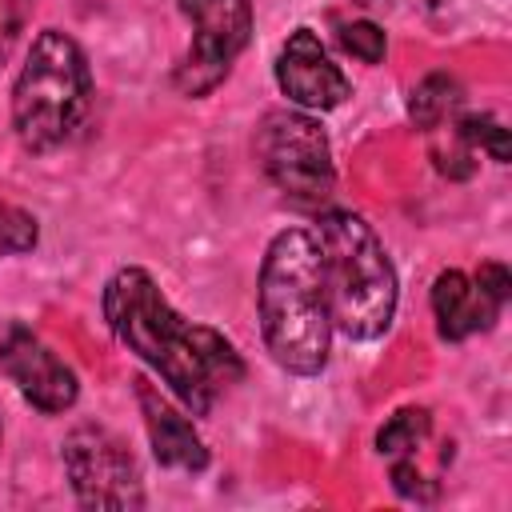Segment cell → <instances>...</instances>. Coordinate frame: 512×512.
I'll use <instances>...</instances> for the list:
<instances>
[{
  "instance_id": "obj_12",
  "label": "cell",
  "mask_w": 512,
  "mask_h": 512,
  "mask_svg": "<svg viewBox=\"0 0 512 512\" xmlns=\"http://www.w3.org/2000/svg\"><path fill=\"white\" fill-rule=\"evenodd\" d=\"M460 108H464V88H460V80L448 76V72L424 76V80L412 88V96H408V116H412V124H416L420 132H432V128H440V124H448L452 116H460Z\"/></svg>"
},
{
  "instance_id": "obj_19",
  "label": "cell",
  "mask_w": 512,
  "mask_h": 512,
  "mask_svg": "<svg viewBox=\"0 0 512 512\" xmlns=\"http://www.w3.org/2000/svg\"><path fill=\"white\" fill-rule=\"evenodd\" d=\"M368 8H384V12H396V16H428V12H440L448 0H360Z\"/></svg>"
},
{
  "instance_id": "obj_11",
  "label": "cell",
  "mask_w": 512,
  "mask_h": 512,
  "mask_svg": "<svg viewBox=\"0 0 512 512\" xmlns=\"http://www.w3.org/2000/svg\"><path fill=\"white\" fill-rule=\"evenodd\" d=\"M500 300H492L472 276H464L460 268H448L432 280V316H436V332L444 340H464L472 332H484L496 324L500 316Z\"/></svg>"
},
{
  "instance_id": "obj_7",
  "label": "cell",
  "mask_w": 512,
  "mask_h": 512,
  "mask_svg": "<svg viewBox=\"0 0 512 512\" xmlns=\"http://www.w3.org/2000/svg\"><path fill=\"white\" fill-rule=\"evenodd\" d=\"M60 460H64L68 484H72V492L84 508L124 512V508L144 504V484H140L136 456L128 452V444L116 432H108L100 424H80L64 436Z\"/></svg>"
},
{
  "instance_id": "obj_2",
  "label": "cell",
  "mask_w": 512,
  "mask_h": 512,
  "mask_svg": "<svg viewBox=\"0 0 512 512\" xmlns=\"http://www.w3.org/2000/svg\"><path fill=\"white\" fill-rule=\"evenodd\" d=\"M256 316L268 356L292 376H316L332 348V312L320 248L308 228L272 236L256 276Z\"/></svg>"
},
{
  "instance_id": "obj_1",
  "label": "cell",
  "mask_w": 512,
  "mask_h": 512,
  "mask_svg": "<svg viewBox=\"0 0 512 512\" xmlns=\"http://www.w3.org/2000/svg\"><path fill=\"white\" fill-rule=\"evenodd\" d=\"M100 312L112 336L128 352H136L192 416L212 412V404L244 380L236 344L212 324L180 316L152 272L140 264H124L108 276Z\"/></svg>"
},
{
  "instance_id": "obj_4",
  "label": "cell",
  "mask_w": 512,
  "mask_h": 512,
  "mask_svg": "<svg viewBox=\"0 0 512 512\" xmlns=\"http://www.w3.org/2000/svg\"><path fill=\"white\" fill-rule=\"evenodd\" d=\"M92 108V68L84 48L60 32L44 28L12 84V128L28 152H52L76 136Z\"/></svg>"
},
{
  "instance_id": "obj_17",
  "label": "cell",
  "mask_w": 512,
  "mask_h": 512,
  "mask_svg": "<svg viewBox=\"0 0 512 512\" xmlns=\"http://www.w3.org/2000/svg\"><path fill=\"white\" fill-rule=\"evenodd\" d=\"M32 8H36V0H0V64L8 60V52L20 40V32L28 28Z\"/></svg>"
},
{
  "instance_id": "obj_6",
  "label": "cell",
  "mask_w": 512,
  "mask_h": 512,
  "mask_svg": "<svg viewBox=\"0 0 512 512\" xmlns=\"http://www.w3.org/2000/svg\"><path fill=\"white\" fill-rule=\"evenodd\" d=\"M192 24V44L180 56L172 84L184 96H208L252 36V0H176Z\"/></svg>"
},
{
  "instance_id": "obj_18",
  "label": "cell",
  "mask_w": 512,
  "mask_h": 512,
  "mask_svg": "<svg viewBox=\"0 0 512 512\" xmlns=\"http://www.w3.org/2000/svg\"><path fill=\"white\" fill-rule=\"evenodd\" d=\"M492 300H500V304H508V296H512V276H508V268L500 264V260H484L480 268H476V276H472Z\"/></svg>"
},
{
  "instance_id": "obj_13",
  "label": "cell",
  "mask_w": 512,
  "mask_h": 512,
  "mask_svg": "<svg viewBox=\"0 0 512 512\" xmlns=\"http://www.w3.org/2000/svg\"><path fill=\"white\" fill-rule=\"evenodd\" d=\"M428 432H432V416H428V408L408 404V408H396V412L380 424V432H376V448H380V456H388V460H404V456H416V452L424 448Z\"/></svg>"
},
{
  "instance_id": "obj_8",
  "label": "cell",
  "mask_w": 512,
  "mask_h": 512,
  "mask_svg": "<svg viewBox=\"0 0 512 512\" xmlns=\"http://www.w3.org/2000/svg\"><path fill=\"white\" fill-rule=\"evenodd\" d=\"M0 372L16 384V392L32 408H40L48 416L68 412L80 396L76 372L24 324L4 328V336H0Z\"/></svg>"
},
{
  "instance_id": "obj_10",
  "label": "cell",
  "mask_w": 512,
  "mask_h": 512,
  "mask_svg": "<svg viewBox=\"0 0 512 512\" xmlns=\"http://www.w3.org/2000/svg\"><path fill=\"white\" fill-rule=\"evenodd\" d=\"M136 396L144 408V424H148V440H152V456L164 468H180V472H204L208 468V448L196 436L192 420L172 408L160 388H152L148 380H136Z\"/></svg>"
},
{
  "instance_id": "obj_5",
  "label": "cell",
  "mask_w": 512,
  "mask_h": 512,
  "mask_svg": "<svg viewBox=\"0 0 512 512\" xmlns=\"http://www.w3.org/2000/svg\"><path fill=\"white\" fill-rule=\"evenodd\" d=\"M256 160L264 176L300 208H320L336 188L332 144L320 120L296 108H276L256 124Z\"/></svg>"
},
{
  "instance_id": "obj_14",
  "label": "cell",
  "mask_w": 512,
  "mask_h": 512,
  "mask_svg": "<svg viewBox=\"0 0 512 512\" xmlns=\"http://www.w3.org/2000/svg\"><path fill=\"white\" fill-rule=\"evenodd\" d=\"M456 132L480 152H488L496 164H504L508 156H512V140H508V128L496 120V116H488V112H460L456 116Z\"/></svg>"
},
{
  "instance_id": "obj_9",
  "label": "cell",
  "mask_w": 512,
  "mask_h": 512,
  "mask_svg": "<svg viewBox=\"0 0 512 512\" xmlns=\"http://www.w3.org/2000/svg\"><path fill=\"white\" fill-rule=\"evenodd\" d=\"M276 84L296 108H308V112L340 108L352 96L348 76L340 72V64H332L328 48L312 28H296L284 40L276 56Z\"/></svg>"
},
{
  "instance_id": "obj_15",
  "label": "cell",
  "mask_w": 512,
  "mask_h": 512,
  "mask_svg": "<svg viewBox=\"0 0 512 512\" xmlns=\"http://www.w3.org/2000/svg\"><path fill=\"white\" fill-rule=\"evenodd\" d=\"M40 240V228H36V216L0 200V260L4 256H20V252H32Z\"/></svg>"
},
{
  "instance_id": "obj_3",
  "label": "cell",
  "mask_w": 512,
  "mask_h": 512,
  "mask_svg": "<svg viewBox=\"0 0 512 512\" xmlns=\"http://www.w3.org/2000/svg\"><path fill=\"white\" fill-rule=\"evenodd\" d=\"M320 272L332 312V332L348 340H376L392 328L400 284L388 248L360 212L328 208L316 220Z\"/></svg>"
},
{
  "instance_id": "obj_16",
  "label": "cell",
  "mask_w": 512,
  "mask_h": 512,
  "mask_svg": "<svg viewBox=\"0 0 512 512\" xmlns=\"http://www.w3.org/2000/svg\"><path fill=\"white\" fill-rule=\"evenodd\" d=\"M340 44H344V52H352V56L364 60V64H380L384 52H388L384 28L372 24V20H352V24H344V28H340Z\"/></svg>"
}]
</instances>
